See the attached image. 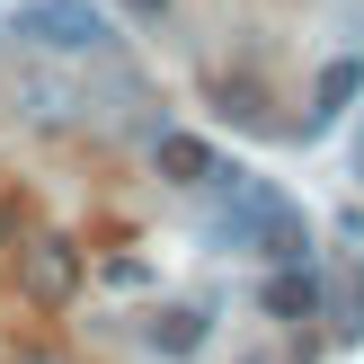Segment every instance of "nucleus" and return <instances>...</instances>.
<instances>
[{
  "instance_id": "f257e3e1",
  "label": "nucleus",
  "mask_w": 364,
  "mask_h": 364,
  "mask_svg": "<svg viewBox=\"0 0 364 364\" xmlns=\"http://www.w3.org/2000/svg\"><path fill=\"white\" fill-rule=\"evenodd\" d=\"M231 178H240V169H231ZM213 240H223V249H258V258H276V267L311 258V223H302L267 178H240V187H231V213L213 223Z\"/></svg>"
},
{
  "instance_id": "f03ea898",
  "label": "nucleus",
  "mask_w": 364,
  "mask_h": 364,
  "mask_svg": "<svg viewBox=\"0 0 364 364\" xmlns=\"http://www.w3.org/2000/svg\"><path fill=\"white\" fill-rule=\"evenodd\" d=\"M9 36L53 45V53H98L107 45V9L98 0H27V9L9 18Z\"/></svg>"
},
{
  "instance_id": "7ed1b4c3",
  "label": "nucleus",
  "mask_w": 364,
  "mask_h": 364,
  "mask_svg": "<svg viewBox=\"0 0 364 364\" xmlns=\"http://www.w3.org/2000/svg\"><path fill=\"white\" fill-rule=\"evenodd\" d=\"M18 294H27L36 311H63V302L80 294V249H71L63 231H36V240H18Z\"/></svg>"
},
{
  "instance_id": "20e7f679",
  "label": "nucleus",
  "mask_w": 364,
  "mask_h": 364,
  "mask_svg": "<svg viewBox=\"0 0 364 364\" xmlns=\"http://www.w3.org/2000/svg\"><path fill=\"white\" fill-rule=\"evenodd\" d=\"M320 294H329V284H320L311 267H276V276L258 284V311L284 320V329H302V320H320Z\"/></svg>"
},
{
  "instance_id": "39448f33",
  "label": "nucleus",
  "mask_w": 364,
  "mask_h": 364,
  "mask_svg": "<svg viewBox=\"0 0 364 364\" xmlns=\"http://www.w3.org/2000/svg\"><path fill=\"white\" fill-rule=\"evenodd\" d=\"M151 160H160V178H178V187H205V178H213V151L196 134H160Z\"/></svg>"
},
{
  "instance_id": "423d86ee",
  "label": "nucleus",
  "mask_w": 364,
  "mask_h": 364,
  "mask_svg": "<svg viewBox=\"0 0 364 364\" xmlns=\"http://www.w3.org/2000/svg\"><path fill=\"white\" fill-rule=\"evenodd\" d=\"M151 347H160V355H196V347H205V311H196V302L151 311Z\"/></svg>"
},
{
  "instance_id": "0eeeda50",
  "label": "nucleus",
  "mask_w": 364,
  "mask_h": 364,
  "mask_svg": "<svg viewBox=\"0 0 364 364\" xmlns=\"http://www.w3.org/2000/svg\"><path fill=\"white\" fill-rule=\"evenodd\" d=\"M355 89H364V63H355V53H338V63L320 71V107H311V124H329L338 107H355Z\"/></svg>"
},
{
  "instance_id": "6e6552de",
  "label": "nucleus",
  "mask_w": 364,
  "mask_h": 364,
  "mask_svg": "<svg viewBox=\"0 0 364 364\" xmlns=\"http://www.w3.org/2000/svg\"><path fill=\"white\" fill-rule=\"evenodd\" d=\"M320 311L338 320V338H364V276H355V267L329 284V294H320Z\"/></svg>"
},
{
  "instance_id": "1a4fd4ad",
  "label": "nucleus",
  "mask_w": 364,
  "mask_h": 364,
  "mask_svg": "<svg viewBox=\"0 0 364 364\" xmlns=\"http://www.w3.org/2000/svg\"><path fill=\"white\" fill-rule=\"evenodd\" d=\"M213 98H223V116H240V124H267V89H258V80H223Z\"/></svg>"
},
{
  "instance_id": "9d476101",
  "label": "nucleus",
  "mask_w": 364,
  "mask_h": 364,
  "mask_svg": "<svg viewBox=\"0 0 364 364\" xmlns=\"http://www.w3.org/2000/svg\"><path fill=\"white\" fill-rule=\"evenodd\" d=\"M124 9H134V18H160V9H169V0H124Z\"/></svg>"
},
{
  "instance_id": "9b49d317",
  "label": "nucleus",
  "mask_w": 364,
  "mask_h": 364,
  "mask_svg": "<svg viewBox=\"0 0 364 364\" xmlns=\"http://www.w3.org/2000/svg\"><path fill=\"white\" fill-rule=\"evenodd\" d=\"M9 231H18V213H9V205H0V240H9Z\"/></svg>"
},
{
  "instance_id": "f8f14e48",
  "label": "nucleus",
  "mask_w": 364,
  "mask_h": 364,
  "mask_svg": "<svg viewBox=\"0 0 364 364\" xmlns=\"http://www.w3.org/2000/svg\"><path fill=\"white\" fill-rule=\"evenodd\" d=\"M18 364H53V355H18Z\"/></svg>"
}]
</instances>
